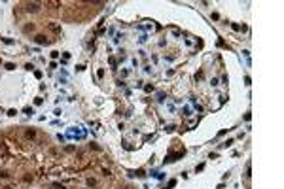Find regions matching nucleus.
Returning <instances> with one entry per match:
<instances>
[{
	"label": "nucleus",
	"mask_w": 284,
	"mask_h": 189,
	"mask_svg": "<svg viewBox=\"0 0 284 189\" xmlns=\"http://www.w3.org/2000/svg\"><path fill=\"white\" fill-rule=\"evenodd\" d=\"M125 189H133V187H125Z\"/></svg>",
	"instance_id": "aec40b11"
},
{
	"label": "nucleus",
	"mask_w": 284,
	"mask_h": 189,
	"mask_svg": "<svg viewBox=\"0 0 284 189\" xmlns=\"http://www.w3.org/2000/svg\"><path fill=\"white\" fill-rule=\"evenodd\" d=\"M30 30H34V25H27L25 27V32H30Z\"/></svg>",
	"instance_id": "9b49d317"
},
{
	"label": "nucleus",
	"mask_w": 284,
	"mask_h": 189,
	"mask_svg": "<svg viewBox=\"0 0 284 189\" xmlns=\"http://www.w3.org/2000/svg\"><path fill=\"white\" fill-rule=\"evenodd\" d=\"M49 30H53V32H57V34H59V32H61V27H59V25H55V23H51V25H49Z\"/></svg>",
	"instance_id": "423d86ee"
},
{
	"label": "nucleus",
	"mask_w": 284,
	"mask_h": 189,
	"mask_svg": "<svg viewBox=\"0 0 284 189\" xmlns=\"http://www.w3.org/2000/svg\"><path fill=\"white\" fill-rule=\"evenodd\" d=\"M34 42H36V44H40V46H48V44H51V40H49V38H46L44 34H38V36L34 38Z\"/></svg>",
	"instance_id": "f03ea898"
},
{
	"label": "nucleus",
	"mask_w": 284,
	"mask_h": 189,
	"mask_svg": "<svg viewBox=\"0 0 284 189\" xmlns=\"http://www.w3.org/2000/svg\"><path fill=\"white\" fill-rule=\"evenodd\" d=\"M32 180H34V176H32V174H25V176H23V182H25V184H30Z\"/></svg>",
	"instance_id": "39448f33"
},
{
	"label": "nucleus",
	"mask_w": 284,
	"mask_h": 189,
	"mask_svg": "<svg viewBox=\"0 0 284 189\" xmlns=\"http://www.w3.org/2000/svg\"><path fill=\"white\" fill-rule=\"evenodd\" d=\"M53 189H64L63 184H53Z\"/></svg>",
	"instance_id": "9d476101"
},
{
	"label": "nucleus",
	"mask_w": 284,
	"mask_h": 189,
	"mask_svg": "<svg viewBox=\"0 0 284 189\" xmlns=\"http://www.w3.org/2000/svg\"><path fill=\"white\" fill-rule=\"evenodd\" d=\"M87 185L91 187V185H97V180H93V178H87Z\"/></svg>",
	"instance_id": "6e6552de"
},
{
	"label": "nucleus",
	"mask_w": 284,
	"mask_h": 189,
	"mask_svg": "<svg viewBox=\"0 0 284 189\" xmlns=\"http://www.w3.org/2000/svg\"><path fill=\"white\" fill-rule=\"evenodd\" d=\"M23 112H25L27 115H32V108H30V106H27V108L23 110Z\"/></svg>",
	"instance_id": "1a4fd4ad"
},
{
	"label": "nucleus",
	"mask_w": 284,
	"mask_h": 189,
	"mask_svg": "<svg viewBox=\"0 0 284 189\" xmlns=\"http://www.w3.org/2000/svg\"><path fill=\"white\" fill-rule=\"evenodd\" d=\"M210 17H212V19H214V21H218V19H220V15H218V13H216V11H214V13H212V15H210Z\"/></svg>",
	"instance_id": "2eb2a0df"
},
{
	"label": "nucleus",
	"mask_w": 284,
	"mask_h": 189,
	"mask_svg": "<svg viewBox=\"0 0 284 189\" xmlns=\"http://www.w3.org/2000/svg\"><path fill=\"white\" fill-rule=\"evenodd\" d=\"M59 57V51H51V59H57Z\"/></svg>",
	"instance_id": "a211bd4d"
},
{
	"label": "nucleus",
	"mask_w": 284,
	"mask_h": 189,
	"mask_svg": "<svg viewBox=\"0 0 284 189\" xmlns=\"http://www.w3.org/2000/svg\"><path fill=\"white\" fill-rule=\"evenodd\" d=\"M165 129H167V133H172V131H174V125H167Z\"/></svg>",
	"instance_id": "4468645a"
},
{
	"label": "nucleus",
	"mask_w": 284,
	"mask_h": 189,
	"mask_svg": "<svg viewBox=\"0 0 284 189\" xmlns=\"http://www.w3.org/2000/svg\"><path fill=\"white\" fill-rule=\"evenodd\" d=\"M231 28H233V30H239V32H241V30H242V32L246 30V27H244V25L241 27V25H237V23H231Z\"/></svg>",
	"instance_id": "20e7f679"
},
{
	"label": "nucleus",
	"mask_w": 284,
	"mask_h": 189,
	"mask_svg": "<svg viewBox=\"0 0 284 189\" xmlns=\"http://www.w3.org/2000/svg\"><path fill=\"white\" fill-rule=\"evenodd\" d=\"M6 68H8V70H13V68H15V64H13V62H8V64H6Z\"/></svg>",
	"instance_id": "ddd939ff"
},
{
	"label": "nucleus",
	"mask_w": 284,
	"mask_h": 189,
	"mask_svg": "<svg viewBox=\"0 0 284 189\" xmlns=\"http://www.w3.org/2000/svg\"><path fill=\"white\" fill-rule=\"evenodd\" d=\"M25 10L28 13H36L40 11V2H25Z\"/></svg>",
	"instance_id": "f257e3e1"
},
{
	"label": "nucleus",
	"mask_w": 284,
	"mask_h": 189,
	"mask_svg": "<svg viewBox=\"0 0 284 189\" xmlns=\"http://www.w3.org/2000/svg\"><path fill=\"white\" fill-rule=\"evenodd\" d=\"M2 189H13V187H11V185H6V187H2Z\"/></svg>",
	"instance_id": "6ab92c4d"
},
{
	"label": "nucleus",
	"mask_w": 284,
	"mask_h": 189,
	"mask_svg": "<svg viewBox=\"0 0 284 189\" xmlns=\"http://www.w3.org/2000/svg\"><path fill=\"white\" fill-rule=\"evenodd\" d=\"M0 40H2V42H4V44H8V46H10V44H13V42H11V40H10V38H0Z\"/></svg>",
	"instance_id": "f8f14e48"
},
{
	"label": "nucleus",
	"mask_w": 284,
	"mask_h": 189,
	"mask_svg": "<svg viewBox=\"0 0 284 189\" xmlns=\"http://www.w3.org/2000/svg\"><path fill=\"white\" fill-rule=\"evenodd\" d=\"M25 134H27V138H36V131L34 129H27Z\"/></svg>",
	"instance_id": "7ed1b4c3"
},
{
	"label": "nucleus",
	"mask_w": 284,
	"mask_h": 189,
	"mask_svg": "<svg viewBox=\"0 0 284 189\" xmlns=\"http://www.w3.org/2000/svg\"><path fill=\"white\" fill-rule=\"evenodd\" d=\"M15 113H17V112H15V110H8V115H10V117H13V115H15Z\"/></svg>",
	"instance_id": "dca6fc26"
},
{
	"label": "nucleus",
	"mask_w": 284,
	"mask_h": 189,
	"mask_svg": "<svg viewBox=\"0 0 284 189\" xmlns=\"http://www.w3.org/2000/svg\"><path fill=\"white\" fill-rule=\"evenodd\" d=\"M89 148H93V149H97V151H101V148H99L97 144H89Z\"/></svg>",
	"instance_id": "f3484780"
},
{
	"label": "nucleus",
	"mask_w": 284,
	"mask_h": 189,
	"mask_svg": "<svg viewBox=\"0 0 284 189\" xmlns=\"http://www.w3.org/2000/svg\"><path fill=\"white\" fill-rule=\"evenodd\" d=\"M0 178H2V180H8V178H10V172H6V170H0Z\"/></svg>",
	"instance_id": "0eeeda50"
}]
</instances>
